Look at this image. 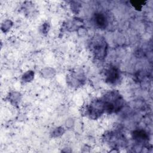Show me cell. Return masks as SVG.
I'll use <instances>...</instances> for the list:
<instances>
[{
	"mask_svg": "<svg viewBox=\"0 0 153 153\" xmlns=\"http://www.w3.org/2000/svg\"><path fill=\"white\" fill-rule=\"evenodd\" d=\"M106 97V100L103 103V105L105 106V110L108 111L109 112H116L122 106L123 100L120 95L117 93L111 92L107 95Z\"/></svg>",
	"mask_w": 153,
	"mask_h": 153,
	"instance_id": "cell-1",
	"label": "cell"
},
{
	"mask_svg": "<svg viewBox=\"0 0 153 153\" xmlns=\"http://www.w3.org/2000/svg\"><path fill=\"white\" fill-rule=\"evenodd\" d=\"M91 50L95 57L102 59L106 51V43L101 36H95L91 42Z\"/></svg>",
	"mask_w": 153,
	"mask_h": 153,
	"instance_id": "cell-2",
	"label": "cell"
},
{
	"mask_svg": "<svg viewBox=\"0 0 153 153\" xmlns=\"http://www.w3.org/2000/svg\"><path fill=\"white\" fill-rule=\"evenodd\" d=\"M105 77L107 82L111 84H116L120 79V74L117 68L111 67L105 72Z\"/></svg>",
	"mask_w": 153,
	"mask_h": 153,
	"instance_id": "cell-3",
	"label": "cell"
},
{
	"mask_svg": "<svg viewBox=\"0 0 153 153\" xmlns=\"http://www.w3.org/2000/svg\"><path fill=\"white\" fill-rule=\"evenodd\" d=\"M94 23L99 28H105L108 25L107 16L103 13H97L94 16Z\"/></svg>",
	"mask_w": 153,
	"mask_h": 153,
	"instance_id": "cell-4",
	"label": "cell"
}]
</instances>
